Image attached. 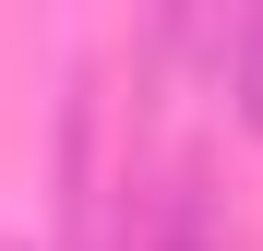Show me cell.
<instances>
[{"label": "cell", "mask_w": 263, "mask_h": 251, "mask_svg": "<svg viewBox=\"0 0 263 251\" xmlns=\"http://www.w3.org/2000/svg\"><path fill=\"white\" fill-rule=\"evenodd\" d=\"M144 251H215V203H203V180L167 191V216H156V239H144Z\"/></svg>", "instance_id": "cell-1"}, {"label": "cell", "mask_w": 263, "mask_h": 251, "mask_svg": "<svg viewBox=\"0 0 263 251\" xmlns=\"http://www.w3.org/2000/svg\"><path fill=\"white\" fill-rule=\"evenodd\" d=\"M228 96H239V120L263 132V12H239V24H228Z\"/></svg>", "instance_id": "cell-2"}]
</instances>
